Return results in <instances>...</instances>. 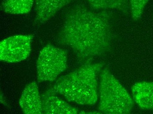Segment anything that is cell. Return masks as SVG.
I'll return each mask as SVG.
<instances>
[{
	"label": "cell",
	"mask_w": 153,
	"mask_h": 114,
	"mask_svg": "<svg viewBox=\"0 0 153 114\" xmlns=\"http://www.w3.org/2000/svg\"><path fill=\"white\" fill-rule=\"evenodd\" d=\"M53 88H50L41 95L43 114H76L79 110L68 103L59 98Z\"/></svg>",
	"instance_id": "6"
},
{
	"label": "cell",
	"mask_w": 153,
	"mask_h": 114,
	"mask_svg": "<svg viewBox=\"0 0 153 114\" xmlns=\"http://www.w3.org/2000/svg\"><path fill=\"white\" fill-rule=\"evenodd\" d=\"M33 2L34 0H3L1 9L6 13L26 14L30 12Z\"/></svg>",
	"instance_id": "11"
},
{
	"label": "cell",
	"mask_w": 153,
	"mask_h": 114,
	"mask_svg": "<svg viewBox=\"0 0 153 114\" xmlns=\"http://www.w3.org/2000/svg\"><path fill=\"white\" fill-rule=\"evenodd\" d=\"M133 99L140 109L153 110V82L140 81L131 88Z\"/></svg>",
	"instance_id": "8"
},
{
	"label": "cell",
	"mask_w": 153,
	"mask_h": 114,
	"mask_svg": "<svg viewBox=\"0 0 153 114\" xmlns=\"http://www.w3.org/2000/svg\"><path fill=\"white\" fill-rule=\"evenodd\" d=\"M72 1V0H35L36 20L42 24L45 23Z\"/></svg>",
	"instance_id": "9"
},
{
	"label": "cell",
	"mask_w": 153,
	"mask_h": 114,
	"mask_svg": "<svg viewBox=\"0 0 153 114\" xmlns=\"http://www.w3.org/2000/svg\"><path fill=\"white\" fill-rule=\"evenodd\" d=\"M91 8L96 10L115 9L128 14L130 10L129 0H86Z\"/></svg>",
	"instance_id": "10"
},
{
	"label": "cell",
	"mask_w": 153,
	"mask_h": 114,
	"mask_svg": "<svg viewBox=\"0 0 153 114\" xmlns=\"http://www.w3.org/2000/svg\"><path fill=\"white\" fill-rule=\"evenodd\" d=\"M150 0H129L130 10L132 19L137 21L141 18L146 5Z\"/></svg>",
	"instance_id": "12"
},
{
	"label": "cell",
	"mask_w": 153,
	"mask_h": 114,
	"mask_svg": "<svg viewBox=\"0 0 153 114\" xmlns=\"http://www.w3.org/2000/svg\"><path fill=\"white\" fill-rule=\"evenodd\" d=\"M98 109L104 114H126L131 112L132 98L107 68L102 71Z\"/></svg>",
	"instance_id": "3"
},
{
	"label": "cell",
	"mask_w": 153,
	"mask_h": 114,
	"mask_svg": "<svg viewBox=\"0 0 153 114\" xmlns=\"http://www.w3.org/2000/svg\"><path fill=\"white\" fill-rule=\"evenodd\" d=\"M111 18L105 10L97 12L82 4L74 5L65 15L58 43L71 48L79 61L87 63L111 49Z\"/></svg>",
	"instance_id": "1"
},
{
	"label": "cell",
	"mask_w": 153,
	"mask_h": 114,
	"mask_svg": "<svg viewBox=\"0 0 153 114\" xmlns=\"http://www.w3.org/2000/svg\"><path fill=\"white\" fill-rule=\"evenodd\" d=\"M32 35H19L9 37L0 43V60L16 63L26 60L31 51Z\"/></svg>",
	"instance_id": "5"
},
{
	"label": "cell",
	"mask_w": 153,
	"mask_h": 114,
	"mask_svg": "<svg viewBox=\"0 0 153 114\" xmlns=\"http://www.w3.org/2000/svg\"><path fill=\"white\" fill-rule=\"evenodd\" d=\"M67 66V52L50 43L47 44L41 50L37 60L38 82L53 81Z\"/></svg>",
	"instance_id": "4"
},
{
	"label": "cell",
	"mask_w": 153,
	"mask_h": 114,
	"mask_svg": "<svg viewBox=\"0 0 153 114\" xmlns=\"http://www.w3.org/2000/svg\"><path fill=\"white\" fill-rule=\"evenodd\" d=\"M102 63H85L55 82L53 88L68 101L81 105H94L98 99L97 76Z\"/></svg>",
	"instance_id": "2"
},
{
	"label": "cell",
	"mask_w": 153,
	"mask_h": 114,
	"mask_svg": "<svg viewBox=\"0 0 153 114\" xmlns=\"http://www.w3.org/2000/svg\"><path fill=\"white\" fill-rule=\"evenodd\" d=\"M19 104L25 114H43L42 99L36 81L26 86L19 100Z\"/></svg>",
	"instance_id": "7"
}]
</instances>
